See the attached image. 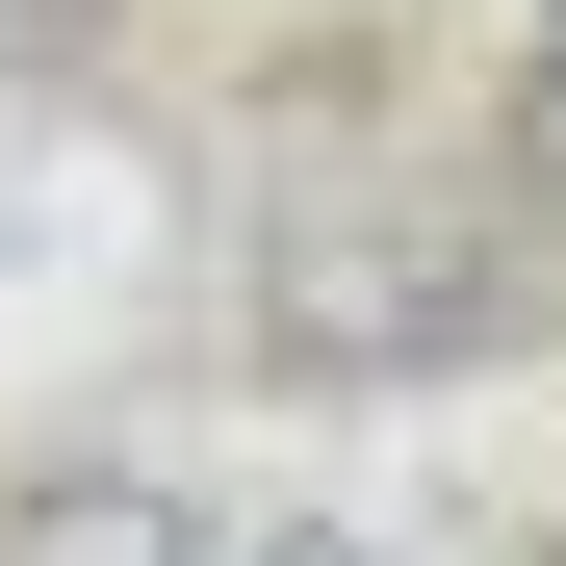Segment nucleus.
<instances>
[{"label":"nucleus","mask_w":566,"mask_h":566,"mask_svg":"<svg viewBox=\"0 0 566 566\" xmlns=\"http://www.w3.org/2000/svg\"><path fill=\"white\" fill-rule=\"evenodd\" d=\"M515 180L566 207V0H541V52H515Z\"/></svg>","instance_id":"nucleus-2"},{"label":"nucleus","mask_w":566,"mask_h":566,"mask_svg":"<svg viewBox=\"0 0 566 566\" xmlns=\"http://www.w3.org/2000/svg\"><path fill=\"white\" fill-rule=\"evenodd\" d=\"M0 566H232V541H207V515H180V490H155V463H52V490H27V515H0Z\"/></svg>","instance_id":"nucleus-1"},{"label":"nucleus","mask_w":566,"mask_h":566,"mask_svg":"<svg viewBox=\"0 0 566 566\" xmlns=\"http://www.w3.org/2000/svg\"><path fill=\"white\" fill-rule=\"evenodd\" d=\"M258 566H387V541H258Z\"/></svg>","instance_id":"nucleus-3"}]
</instances>
